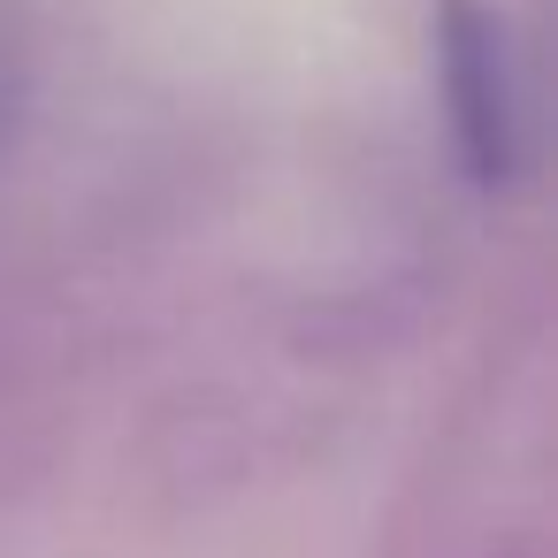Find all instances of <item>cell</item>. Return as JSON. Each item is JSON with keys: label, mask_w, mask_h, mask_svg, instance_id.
Wrapping results in <instances>:
<instances>
[{"label": "cell", "mask_w": 558, "mask_h": 558, "mask_svg": "<svg viewBox=\"0 0 558 558\" xmlns=\"http://www.w3.org/2000/svg\"><path fill=\"white\" fill-rule=\"evenodd\" d=\"M428 39H436V93H444L459 177L497 199V192H512V177L527 161L520 62H512L505 9H497V0H436V9H428Z\"/></svg>", "instance_id": "1"}]
</instances>
